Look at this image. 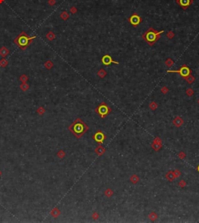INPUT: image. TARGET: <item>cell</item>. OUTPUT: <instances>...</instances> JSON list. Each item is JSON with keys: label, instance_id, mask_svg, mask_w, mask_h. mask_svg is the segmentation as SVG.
<instances>
[{"label": "cell", "instance_id": "5b68a950", "mask_svg": "<svg viewBox=\"0 0 199 223\" xmlns=\"http://www.w3.org/2000/svg\"><path fill=\"white\" fill-rule=\"evenodd\" d=\"M31 41V38H29L26 34H22L21 36L19 37L18 38V44L19 46L22 47V48H24L27 46L30 41Z\"/></svg>", "mask_w": 199, "mask_h": 223}, {"label": "cell", "instance_id": "4fadbf2b", "mask_svg": "<svg viewBox=\"0 0 199 223\" xmlns=\"http://www.w3.org/2000/svg\"><path fill=\"white\" fill-rule=\"evenodd\" d=\"M166 64L167 65V66L170 67L173 65V64H174V61L171 60V59H168V60L166 61Z\"/></svg>", "mask_w": 199, "mask_h": 223}, {"label": "cell", "instance_id": "2e32d148", "mask_svg": "<svg viewBox=\"0 0 199 223\" xmlns=\"http://www.w3.org/2000/svg\"><path fill=\"white\" fill-rule=\"evenodd\" d=\"M150 107H151V108H152V110H154V109H156V108L157 107V106L155 104V103H152L150 104Z\"/></svg>", "mask_w": 199, "mask_h": 223}, {"label": "cell", "instance_id": "7c38bea8", "mask_svg": "<svg viewBox=\"0 0 199 223\" xmlns=\"http://www.w3.org/2000/svg\"><path fill=\"white\" fill-rule=\"evenodd\" d=\"M107 75V72L104 70V69H100L99 72H98V75H99L100 78H104Z\"/></svg>", "mask_w": 199, "mask_h": 223}, {"label": "cell", "instance_id": "277c9868", "mask_svg": "<svg viewBox=\"0 0 199 223\" xmlns=\"http://www.w3.org/2000/svg\"><path fill=\"white\" fill-rule=\"evenodd\" d=\"M168 73H170V72H175V73H179L180 74V75L182 76L183 78H186L188 75H190L191 73V70L188 67H187L186 65H184L183 67H181L179 70H176V71H173V70H169L167 71Z\"/></svg>", "mask_w": 199, "mask_h": 223}, {"label": "cell", "instance_id": "52a82bcc", "mask_svg": "<svg viewBox=\"0 0 199 223\" xmlns=\"http://www.w3.org/2000/svg\"><path fill=\"white\" fill-rule=\"evenodd\" d=\"M101 61H102V63L104 64V65H110L112 63L117 64V65H118L119 64V62L114 61L113 59L111 58V56L108 55H104V56L102 58V59H101Z\"/></svg>", "mask_w": 199, "mask_h": 223}, {"label": "cell", "instance_id": "8992f818", "mask_svg": "<svg viewBox=\"0 0 199 223\" xmlns=\"http://www.w3.org/2000/svg\"><path fill=\"white\" fill-rule=\"evenodd\" d=\"M128 20L131 23V24L135 26V27H137L142 22V18L140 17H138L137 14H133L132 16L128 19Z\"/></svg>", "mask_w": 199, "mask_h": 223}, {"label": "cell", "instance_id": "9a60e30c", "mask_svg": "<svg viewBox=\"0 0 199 223\" xmlns=\"http://www.w3.org/2000/svg\"><path fill=\"white\" fill-rule=\"evenodd\" d=\"M187 93H188V96H192L193 95V91H192V89H188V91H187Z\"/></svg>", "mask_w": 199, "mask_h": 223}, {"label": "cell", "instance_id": "9c48e42d", "mask_svg": "<svg viewBox=\"0 0 199 223\" xmlns=\"http://www.w3.org/2000/svg\"><path fill=\"white\" fill-rule=\"evenodd\" d=\"M191 3H192V0H178V2H177V3L184 9L188 8V6L191 5Z\"/></svg>", "mask_w": 199, "mask_h": 223}, {"label": "cell", "instance_id": "30bf717a", "mask_svg": "<svg viewBox=\"0 0 199 223\" xmlns=\"http://www.w3.org/2000/svg\"><path fill=\"white\" fill-rule=\"evenodd\" d=\"M174 124L176 125V126L180 127V125L183 124L182 119L180 118V117H177V118H175V120L174 121Z\"/></svg>", "mask_w": 199, "mask_h": 223}, {"label": "cell", "instance_id": "3957f363", "mask_svg": "<svg viewBox=\"0 0 199 223\" xmlns=\"http://www.w3.org/2000/svg\"><path fill=\"white\" fill-rule=\"evenodd\" d=\"M96 111L99 114L100 116L102 118H104V117H106L108 114L111 112V108L108 107V104H106L105 103H100V104L98 106V107L96 109Z\"/></svg>", "mask_w": 199, "mask_h": 223}, {"label": "cell", "instance_id": "6da1fadb", "mask_svg": "<svg viewBox=\"0 0 199 223\" xmlns=\"http://www.w3.org/2000/svg\"><path fill=\"white\" fill-rule=\"evenodd\" d=\"M69 130L76 138H80L88 130V127L86 126V124L84 122H83L81 119L78 118L69 127Z\"/></svg>", "mask_w": 199, "mask_h": 223}, {"label": "cell", "instance_id": "ac0fdd59", "mask_svg": "<svg viewBox=\"0 0 199 223\" xmlns=\"http://www.w3.org/2000/svg\"><path fill=\"white\" fill-rule=\"evenodd\" d=\"M177 2H178V0H177Z\"/></svg>", "mask_w": 199, "mask_h": 223}, {"label": "cell", "instance_id": "e0dca14e", "mask_svg": "<svg viewBox=\"0 0 199 223\" xmlns=\"http://www.w3.org/2000/svg\"><path fill=\"white\" fill-rule=\"evenodd\" d=\"M197 170H198V172H199V166H198V168H197Z\"/></svg>", "mask_w": 199, "mask_h": 223}, {"label": "cell", "instance_id": "ba28073f", "mask_svg": "<svg viewBox=\"0 0 199 223\" xmlns=\"http://www.w3.org/2000/svg\"><path fill=\"white\" fill-rule=\"evenodd\" d=\"M93 138L94 140L96 141L97 142H98L99 144H101L104 142V141L105 140L106 136L105 135L103 132H97L94 135Z\"/></svg>", "mask_w": 199, "mask_h": 223}, {"label": "cell", "instance_id": "8fae6325", "mask_svg": "<svg viewBox=\"0 0 199 223\" xmlns=\"http://www.w3.org/2000/svg\"><path fill=\"white\" fill-rule=\"evenodd\" d=\"M184 79H185L188 81V83H190V84L193 83L194 81V78L192 75H188V76H187L186 78H184Z\"/></svg>", "mask_w": 199, "mask_h": 223}, {"label": "cell", "instance_id": "7a4b0ae2", "mask_svg": "<svg viewBox=\"0 0 199 223\" xmlns=\"http://www.w3.org/2000/svg\"><path fill=\"white\" fill-rule=\"evenodd\" d=\"M163 32H164V30H161V31L158 32V31H156L155 30H153L152 28H150V29L148 30L147 32H146V33L142 36V37H143V39L146 41L148 42V44L149 45L152 46L160 39V34L163 33Z\"/></svg>", "mask_w": 199, "mask_h": 223}, {"label": "cell", "instance_id": "5bb4252c", "mask_svg": "<svg viewBox=\"0 0 199 223\" xmlns=\"http://www.w3.org/2000/svg\"><path fill=\"white\" fill-rule=\"evenodd\" d=\"M167 37H168L170 39H172L174 37V33H173V32H171V31H170V32L167 33Z\"/></svg>", "mask_w": 199, "mask_h": 223}]
</instances>
